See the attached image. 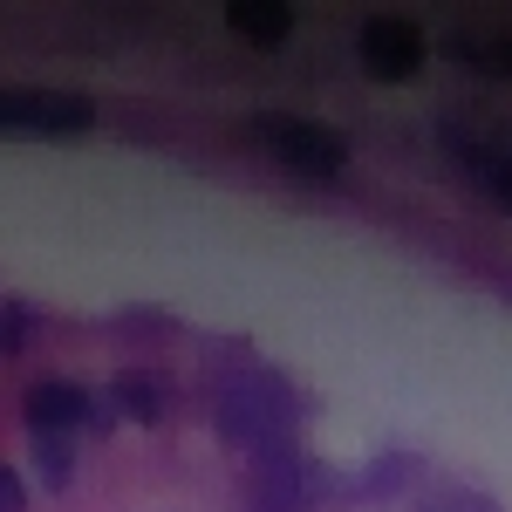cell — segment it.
Returning <instances> with one entry per match:
<instances>
[{
	"mask_svg": "<svg viewBox=\"0 0 512 512\" xmlns=\"http://www.w3.org/2000/svg\"><path fill=\"white\" fill-rule=\"evenodd\" d=\"M212 431H219V444H233L239 458L280 451V444H294V431H301V396H294V383L280 369L239 362V369H226L212 383Z\"/></svg>",
	"mask_w": 512,
	"mask_h": 512,
	"instance_id": "cell-1",
	"label": "cell"
},
{
	"mask_svg": "<svg viewBox=\"0 0 512 512\" xmlns=\"http://www.w3.org/2000/svg\"><path fill=\"white\" fill-rule=\"evenodd\" d=\"M342 492V472L308 458L301 444H280V451H253L246 458V485H239V506L246 512H321Z\"/></svg>",
	"mask_w": 512,
	"mask_h": 512,
	"instance_id": "cell-2",
	"label": "cell"
},
{
	"mask_svg": "<svg viewBox=\"0 0 512 512\" xmlns=\"http://www.w3.org/2000/svg\"><path fill=\"white\" fill-rule=\"evenodd\" d=\"M253 144H260V151H267L280 171L308 178V185L335 178V171L349 164V137H342L335 123H321V117H287V110H260V117H253Z\"/></svg>",
	"mask_w": 512,
	"mask_h": 512,
	"instance_id": "cell-3",
	"label": "cell"
},
{
	"mask_svg": "<svg viewBox=\"0 0 512 512\" xmlns=\"http://www.w3.org/2000/svg\"><path fill=\"white\" fill-rule=\"evenodd\" d=\"M89 123H96V103L82 89L0 82V137H82Z\"/></svg>",
	"mask_w": 512,
	"mask_h": 512,
	"instance_id": "cell-4",
	"label": "cell"
},
{
	"mask_svg": "<svg viewBox=\"0 0 512 512\" xmlns=\"http://www.w3.org/2000/svg\"><path fill=\"white\" fill-rule=\"evenodd\" d=\"M355 55L376 82H417L431 62V35L410 21V14H369L355 28Z\"/></svg>",
	"mask_w": 512,
	"mask_h": 512,
	"instance_id": "cell-5",
	"label": "cell"
},
{
	"mask_svg": "<svg viewBox=\"0 0 512 512\" xmlns=\"http://www.w3.org/2000/svg\"><path fill=\"white\" fill-rule=\"evenodd\" d=\"M21 417H28V437H82V431H89V390L69 383V376L28 383Z\"/></svg>",
	"mask_w": 512,
	"mask_h": 512,
	"instance_id": "cell-6",
	"label": "cell"
},
{
	"mask_svg": "<svg viewBox=\"0 0 512 512\" xmlns=\"http://www.w3.org/2000/svg\"><path fill=\"white\" fill-rule=\"evenodd\" d=\"M417 478H424V458H417V451H376V458L362 465V478H355V499H362V506H396Z\"/></svg>",
	"mask_w": 512,
	"mask_h": 512,
	"instance_id": "cell-7",
	"label": "cell"
},
{
	"mask_svg": "<svg viewBox=\"0 0 512 512\" xmlns=\"http://www.w3.org/2000/svg\"><path fill=\"white\" fill-rule=\"evenodd\" d=\"M226 28H233L246 48H287L294 35V7H280V0H226Z\"/></svg>",
	"mask_w": 512,
	"mask_h": 512,
	"instance_id": "cell-8",
	"label": "cell"
},
{
	"mask_svg": "<svg viewBox=\"0 0 512 512\" xmlns=\"http://www.w3.org/2000/svg\"><path fill=\"white\" fill-rule=\"evenodd\" d=\"M110 403H117V417L123 424H137V431H158L164 424V410H171V396H164V383H151V376H137V369H130V376H117V383H110Z\"/></svg>",
	"mask_w": 512,
	"mask_h": 512,
	"instance_id": "cell-9",
	"label": "cell"
},
{
	"mask_svg": "<svg viewBox=\"0 0 512 512\" xmlns=\"http://www.w3.org/2000/svg\"><path fill=\"white\" fill-rule=\"evenodd\" d=\"M28 444H35V478L48 492H69V485H76L82 437H28Z\"/></svg>",
	"mask_w": 512,
	"mask_h": 512,
	"instance_id": "cell-10",
	"label": "cell"
},
{
	"mask_svg": "<svg viewBox=\"0 0 512 512\" xmlns=\"http://www.w3.org/2000/svg\"><path fill=\"white\" fill-rule=\"evenodd\" d=\"M410 512H506V506H499L492 492H478V485H458V478H444V485H424Z\"/></svg>",
	"mask_w": 512,
	"mask_h": 512,
	"instance_id": "cell-11",
	"label": "cell"
},
{
	"mask_svg": "<svg viewBox=\"0 0 512 512\" xmlns=\"http://www.w3.org/2000/svg\"><path fill=\"white\" fill-rule=\"evenodd\" d=\"M465 164H472L478 192L492 198L499 212H512V144H506V151H465Z\"/></svg>",
	"mask_w": 512,
	"mask_h": 512,
	"instance_id": "cell-12",
	"label": "cell"
},
{
	"mask_svg": "<svg viewBox=\"0 0 512 512\" xmlns=\"http://www.w3.org/2000/svg\"><path fill=\"white\" fill-rule=\"evenodd\" d=\"M41 328V308L35 301H21V294H0V362H14V355L35 342Z\"/></svg>",
	"mask_w": 512,
	"mask_h": 512,
	"instance_id": "cell-13",
	"label": "cell"
},
{
	"mask_svg": "<svg viewBox=\"0 0 512 512\" xmlns=\"http://www.w3.org/2000/svg\"><path fill=\"white\" fill-rule=\"evenodd\" d=\"M110 328H117V335H171L178 321H171V315H158V308H130V315H117Z\"/></svg>",
	"mask_w": 512,
	"mask_h": 512,
	"instance_id": "cell-14",
	"label": "cell"
},
{
	"mask_svg": "<svg viewBox=\"0 0 512 512\" xmlns=\"http://www.w3.org/2000/svg\"><path fill=\"white\" fill-rule=\"evenodd\" d=\"M117 424H123V417H117V403H110L103 390H89V431H82V437H110Z\"/></svg>",
	"mask_w": 512,
	"mask_h": 512,
	"instance_id": "cell-15",
	"label": "cell"
},
{
	"mask_svg": "<svg viewBox=\"0 0 512 512\" xmlns=\"http://www.w3.org/2000/svg\"><path fill=\"white\" fill-rule=\"evenodd\" d=\"M0 512H28V478L14 465H0Z\"/></svg>",
	"mask_w": 512,
	"mask_h": 512,
	"instance_id": "cell-16",
	"label": "cell"
},
{
	"mask_svg": "<svg viewBox=\"0 0 512 512\" xmlns=\"http://www.w3.org/2000/svg\"><path fill=\"white\" fill-rule=\"evenodd\" d=\"M239 512H246V506H239Z\"/></svg>",
	"mask_w": 512,
	"mask_h": 512,
	"instance_id": "cell-17",
	"label": "cell"
}]
</instances>
